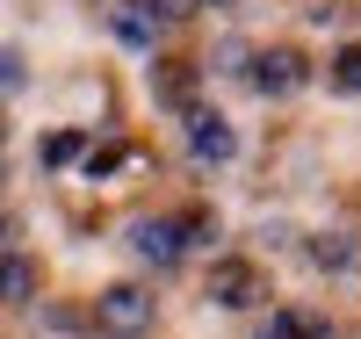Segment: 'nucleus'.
<instances>
[{
  "label": "nucleus",
  "mask_w": 361,
  "mask_h": 339,
  "mask_svg": "<svg viewBox=\"0 0 361 339\" xmlns=\"http://www.w3.org/2000/svg\"><path fill=\"white\" fill-rule=\"evenodd\" d=\"M152 87H159V101H173V109H195V73L180 66V58H166Z\"/></svg>",
  "instance_id": "7"
},
{
  "label": "nucleus",
  "mask_w": 361,
  "mask_h": 339,
  "mask_svg": "<svg viewBox=\"0 0 361 339\" xmlns=\"http://www.w3.org/2000/svg\"><path fill=\"white\" fill-rule=\"evenodd\" d=\"M180 245H188V224H137V253L152 267H173Z\"/></svg>",
  "instance_id": "5"
},
{
  "label": "nucleus",
  "mask_w": 361,
  "mask_h": 339,
  "mask_svg": "<svg viewBox=\"0 0 361 339\" xmlns=\"http://www.w3.org/2000/svg\"><path fill=\"white\" fill-rule=\"evenodd\" d=\"M116 37L145 51V44L159 37V8H152V0H123V8H116Z\"/></svg>",
  "instance_id": "6"
},
{
  "label": "nucleus",
  "mask_w": 361,
  "mask_h": 339,
  "mask_svg": "<svg viewBox=\"0 0 361 339\" xmlns=\"http://www.w3.org/2000/svg\"><path fill=\"white\" fill-rule=\"evenodd\" d=\"M188 144H195V159H209V166H217V159H231V123L224 116H209V109H188Z\"/></svg>",
  "instance_id": "4"
},
{
  "label": "nucleus",
  "mask_w": 361,
  "mask_h": 339,
  "mask_svg": "<svg viewBox=\"0 0 361 339\" xmlns=\"http://www.w3.org/2000/svg\"><path fill=\"white\" fill-rule=\"evenodd\" d=\"M253 87L260 94H296V87H304V58L296 51H260L253 58Z\"/></svg>",
  "instance_id": "3"
},
{
  "label": "nucleus",
  "mask_w": 361,
  "mask_h": 339,
  "mask_svg": "<svg viewBox=\"0 0 361 339\" xmlns=\"http://www.w3.org/2000/svg\"><path fill=\"white\" fill-rule=\"evenodd\" d=\"M94 325H102L109 339H137L145 325H152V296H145L137 282H116V289L94 296Z\"/></svg>",
  "instance_id": "1"
},
{
  "label": "nucleus",
  "mask_w": 361,
  "mask_h": 339,
  "mask_svg": "<svg viewBox=\"0 0 361 339\" xmlns=\"http://www.w3.org/2000/svg\"><path fill=\"white\" fill-rule=\"evenodd\" d=\"M123 159H130V144H102V152H87V173H94V180H109Z\"/></svg>",
  "instance_id": "13"
},
{
  "label": "nucleus",
  "mask_w": 361,
  "mask_h": 339,
  "mask_svg": "<svg viewBox=\"0 0 361 339\" xmlns=\"http://www.w3.org/2000/svg\"><path fill=\"white\" fill-rule=\"evenodd\" d=\"M333 87H340V94H361V44H347L333 58Z\"/></svg>",
  "instance_id": "11"
},
{
  "label": "nucleus",
  "mask_w": 361,
  "mask_h": 339,
  "mask_svg": "<svg viewBox=\"0 0 361 339\" xmlns=\"http://www.w3.org/2000/svg\"><path fill=\"white\" fill-rule=\"evenodd\" d=\"M80 152H87V137H80V130H51V137H44V166H73Z\"/></svg>",
  "instance_id": "10"
},
{
  "label": "nucleus",
  "mask_w": 361,
  "mask_h": 339,
  "mask_svg": "<svg viewBox=\"0 0 361 339\" xmlns=\"http://www.w3.org/2000/svg\"><path fill=\"white\" fill-rule=\"evenodd\" d=\"M29 289H37V267L15 260V253H0V303H22Z\"/></svg>",
  "instance_id": "9"
},
{
  "label": "nucleus",
  "mask_w": 361,
  "mask_h": 339,
  "mask_svg": "<svg viewBox=\"0 0 361 339\" xmlns=\"http://www.w3.org/2000/svg\"><path fill=\"white\" fill-rule=\"evenodd\" d=\"M22 80V66H15V51H0V87H15Z\"/></svg>",
  "instance_id": "14"
},
{
  "label": "nucleus",
  "mask_w": 361,
  "mask_h": 339,
  "mask_svg": "<svg viewBox=\"0 0 361 339\" xmlns=\"http://www.w3.org/2000/svg\"><path fill=\"white\" fill-rule=\"evenodd\" d=\"M267 339H333V325L311 318V311H282L275 325H267Z\"/></svg>",
  "instance_id": "8"
},
{
  "label": "nucleus",
  "mask_w": 361,
  "mask_h": 339,
  "mask_svg": "<svg viewBox=\"0 0 361 339\" xmlns=\"http://www.w3.org/2000/svg\"><path fill=\"white\" fill-rule=\"evenodd\" d=\"M311 260L318 267H354V238H311Z\"/></svg>",
  "instance_id": "12"
},
{
  "label": "nucleus",
  "mask_w": 361,
  "mask_h": 339,
  "mask_svg": "<svg viewBox=\"0 0 361 339\" xmlns=\"http://www.w3.org/2000/svg\"><path fill=\"white\" fill-rule=\"evenodd\" d=\"M202 8H231V0H202Z\"/></svg>",
  "instance_id": "16"
},
{
  "label": "nucleus",
  "mask_w": 361,
  "mask_h": 339,
  "mask_svg": "<svg viewBox=\"0 0 361 339\" xmlns=\"http://www.w3.org/2000/svg\"><path fill=\"white\" fill-rule=\"evenodd\" d=\"M209 296H217L224 311H246V303L267 296V282H260L253 260H217V267H209Z\"/></svg>",
  "instance_id": "2"
},
{
  "label": "nucleus",
  "mask_w": 361,
  "mask_h": 339,
  "mask_svg": "<svg viewBox=\"0 0 361 339\" xmlns=\"http://www.w3.org/2000/svg\"><path fill=\"white\" fill-rule=\"evenodd\" d=\"M152 8H159V22H173V15H188V8H180V0H152Z\"/></svg>",
  "instance_id": "15"
}]
</instances>
